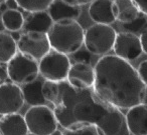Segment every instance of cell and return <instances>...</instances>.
<instances>
[{
    "label": "cell",
    "mask_w": 147,
    "mask_h": 135,
    "mask_svg": "<svg viewBox=\"0 0 147 135\" xmlns=\"http://www.w3.org/2000/svg\"><path fill=\"white\" fill-rule=\"evenodd\" d=\"M94 68L93 91L101 100L119 109L142 103L146 85L129 61L117 55H104Z\"/></svg>",
    "instance_id": "1"
},
{
    "label": "cell",
    "mask_w": 147,
    "mask_h": 135,
    "mask_svg": "<svg viewBox=\"0 0 147 135\" xmlns=\"http://www.w3.org/2000/svg\"><path fill=\"white\" fill-rule=\"evenodd\" d=\"M55 116L65 128L90 124L96 126L103 135H130L126 116L119 108L101 100L94 91L73 105L61 102L55 108Z\"/></svg>",
    "instance_id": "2"
},
{
    "label": "cell",
    "mask_w": 147,
    "mask_h": 135,
    "mask_svg": "<svg viewBox=\"0 0 147 135\" xmlns=\"http://www.w3.org/2000/svg\"><path fill=\"white\" fill-rule=\"evenodd\" d=\"M51 47L63 54H74L82 48L85 39V31L75 19L53 22L47 32Z\"/></svg>",
    "instance_id": "3"
},
{
    "label": "cell",
    "mask_w": 147,
    "mask_h": 135,
    "mask_svg": "<svg viewBox=\"0 0 147 135\" xmlns=\"http://www.w3.org/2000/svg\"><path fill=\"white\" fill-rule=\"evenodd\" d=\"M117 32L110 25L97 24L85 31L84 44L88 52L94 55H106L114 47Z\"/></svg>",
    "instance_id": "4"
},
{
    "label": "cell",
    "mask_w": 147,
    "mask_h": 135,
    "mask_svg": "<svg viewBox=\"0 0 147 135\" xmlns=\"http://www.w3.org/2000/svg\"><path fill=\"white\" fill-rule=\"evenodd\" d=\"M28 131L33 135H51L57 129L55 113L47 105L31 106L24 115Z\"/></svg>",
    "instance_id": "5"
},
{
    "label": "cell",
    "mask_w": 147,
    "mask_h": 135,
    "mask_svg": "<svg viewBox=\"0 0 147 135\" xmlns=\"http://www.w3.org/2000/svg\"><path fill=\"white\" fill-rule=\"evenodd\" d=\"M8 78L15 84H27L36 80L39 74V66L35 59L21 52L7 63Z\"/></svg>",
    "instance_id": "6"
},
{
    "label": "cell",
    "mask_w": 147,
    "mask_h": 135,
    "mask_svg": "<svg viewBox=\"0 0 147 135\" xmlns=\"http://www.w3.org/2000/svg\"><path fill=\"white\" fill-rule=\"evenodd\" d=\"M38 66L39 74L45 80L59 83L67 80L71 65L67 54L51 50L39 60Z\"/></svg>",
    "instance_id": "7"
},
{
    "label": "cell",
    "mask_w": 147,
    "mask_h": 135,
    "mask_svg": "<svg viewBox=\"0 0 147 135\" xmlns=\"http://www.w3.org/2000/svg\"><path fill=\"white\" fill-rule=\"evenodd\" d=\"M18 51L39 61L51 51V43L47 33L25 32L17 40Z\"/></svg>",
    "instance_id": "8"
},
{
    "label": "cell",
    "mask_w": 147,
    "mask_h": 135,
    "mask_svg": "<svg viewBox=\"0 0 147 135\" xmlns=\"http://www.w3.org/2000/svg\"><path fill=\"white\" fill-rule=\"evenodd\" d=\"M22 89L15 83L0 84V115L17 113L24 105Z\"/></svg>",
    "instance_id": "9"
},
{
    "label": "cell",
    "mask_w": 147,
    "mask_h": 135,
    "mask_svg": "<svg viewBox=\"0 0 147 135\" xmlns=\"http://www.w3.org/2000/svg\"><path fill=\"white\" fill-rule=\"evenodd\" d=\"M113 50L115 55L127 61L136 60L143 53L140 37L129 32L117 33Z\"/></svg>",
    "instance_id": "10"
},
{
    "label": "cell",
    "mask_w": 147,
    "mask_h": 135,
    "mask_svg": "<svg viewBox=\"0 0 147 135\" xmlns=\"http://www.w3.org/2000/svg\"><path fill=\"white\" fill-rule=\"evenodd\" d=\"M67 80L77 90L93 88L95 83V68L89 62L78 61L71 66Z\"/></svg>",
    "instance_id": "11"
},
{
    "label": "cell",
    "mask_w": 147,
    "mask_h": 135,
    "mask_svg": "<svg viewBox=\"0 0 147 135\" xmlns=\"http://www.w3.org/2000/svg\"><path fill=\"white\" fill-rule=\"evenodd\" d=\"M127 127L132 135H147V105L140 103L126 113Z\"/></svg>",
    "instance_id": "12"
},
{
    "label": "cell",
    "mask_w": 147,
    "mask_h": 135,
    "mask_svg": "<svg viewBox=\"0 0 147 135\" xmlns=\"http://www.w3.org/2000/svg\"><path fill=\"white\" fill-rule=\"evenodd\" d=\"M113 7L114 0H94L88 9L89 16L97 24L110 25L117 20Z\"/></svg>",
    "instance_id": "13"
},
{
    "label": "cell",
    "mask_w": 147,
    "mask_h": 135,
    "mask_svg": "<svg viewBox=\"0 0 147 135\" xmlns=\"http://www.w3.org/2000/svg\"><path fill=\"white\" fill-rule=\"evenodd\" d=\"M28 132L25 118L18 113L3 115L0 118V133L2 135H27Z\"/></svg>",
    "instance_id": "14"
},
{
    "label": "cell",
    "mask_w": 147,
    "mask_h": 135,
    "mask_svg": "<svg viewBox=\"0 0 147 135\" xmlns=\"http://www.w3.org/2000/svg\"><path fill=\"white\" fill-rule=\"evenodd\" d=\"M53 24V20L47 11L31 12L24 19L23 29L25 32H40L47 33Z\"/></svg>",
    "instance_id": "15"
},
{
    "label": "cell",
    "mask_w": 147,
    "mask_h": 135,
    "mask_svg": "<svg viewBox=\"0 0 147 135\" xmlns=\"http://www.w3.org/2000/svg\"><path fill=\"white\" fill-rule=\"evenodd\" d=\"M53 22L65 20V19H75L76 20L82 13L81 7L73 6L61 0H55L47 9Z\"/></svg>",
    "instance_id": "16"
},
{
    "label": "cell",
    "mask_w": 147,
    "mask_h": 135,
    "mask_svg": "<svg viewBox=\"0 0 147 135\" xmlns=\"http://www.w3.org/2000/svg\"><path fill=\"white\" fill-rule=\"evenodd\" d=\"M113 10L116 19L121 23L131 22L140 14L138 7L132 0H114Z\"/></svg>",
    "instance_id": "17"
},
{
    "label": "cell",
    "mask_w": 147,
    "mask_h": 135,
    "mask_svg": "<svg viewBox=\"0 0 147 135\" xmlns=\"http://www.w3.org/2000/svg\"><path fill=\"white\" fill-rule=\"evenodd\" d=\"M42 84V81L37 78L36 80L32 81V82L23 85V88L21 89H22L25 102H27L31 106L45 105L47 100L43 97L42 91H41Z\"/></svg>",
    "instance_id": "18"
},
{
    "label": "cell",
    "mask_w": 147,
    "mask_h": 135,
    "mask_svg": "<svg viewBox=\"0 0 147 135\" xmlns=\"http://www.w3.org/2000/svg\"><path fill=\"white\" fill-rule=\"evenodd\" d=\"M17 41L12 35L0 32V63H8L16 55Z\"/></svg>",
    "instance_id": "19"
},
{
    "label": "cell",
    "mask_w": 147,
    "mask_h": 135,
    "mask_svg": "<svg viewBox=\"0 0 147 135\" xmlns=\"http://www.w3.org/2000/svg\"><path fill=\"white\" fill-rule=\"evenodd\" d=\"M4 28L11 32H17L24 25V17L17 9H6L1 16Z\"/></svg>",
    "instance_id": "20"
},
{
    "label": "cell",
    "mask_w": 147,
    "mask_h": 135,
    "mask_svg": "<svg viewBox=\"0 0 147 135\" xmlns=\"http://www.w3.org/2000/svg\"><path fill=\"white\" fill-rule=\"evenodd\" d=\"M55 0H16L19 7L27 12L45 11Z\"/></svg>",
    "instance_id": "21"
},
{
    "label": "cell",
    "mask_w": 147,
    "mask_h": 135,
    "mask_svg": "<svg viewBox=\"0 0 147 135\" xmlns=\"http://www.w3.org/2000/svg\"><path fill=\"white\" fill-rule=\"evenodd\" d=\"M122 27L125 32L138 34L143 33L147 29V15L140 12V14L136 17L133 21L128 23H122Z\"/></svg>",
    "instance_id": "22"
},
{
    "label": "cell",
    "mask_w": 147,
    "mask_h": 135,
    "mask_svg": "<svg viewBox=\"0 0 147 135\" xmlns=\"http://www.w3.org/2000/svg\"><path fill=\"white\" fill-rule=\"evenodd\" d=\"M63 135H103V134L94 125L76 124L65 128Z\"/></svg>",
    "instance_id": "23"
},
{
    "label": "cell",
    "mask_w": 147,
    "mask_h": 135,
    "mask_svg": "<svg viewBox=\"0 0 147 135\" xmlns=\"http://www.w3.org/2000/svg\"><path fill=\"white\" fill-rule=\"evenodd\" d=\"M41 91H42V95L47 100V102L57 103V101L59 100V85L57 82L49 80L43 81Z\"/></svg>",
    "instance_id": "24"
},
{
    "label": "cell",
    "mask_w": 147,
    "mask_h": 135,
    "mask_svg": "<svg viewBox=\"0 0 147 135\" xmlns=\"http://www.w3.org/2000/svg\"><path fill=\"white\" fill-rule=\"evenodd\" d=\"M137 72H138L139 76H140L141 80L143 81V83L147 86V59L146 60H143L139 64L138 68H137Z\"/></svg>",
    "instance_id": "25"
},
{
    "label": "cell",
    "mask_w": 147,
    "mask_h": 135,
    "mask_svg": "<svg viewBox=\"0 0 147 135\" xmlns=\"http://www.w3.org/2000/svg\"><path fill=\"white\" fill-rule=\"evenodd\" d=\"M63 2L67 3L69 5H73V6H83V5H86L88 3H91L94 0H61Z\"/></svg>",
    "instance_id": "26"
},
{
    "label": "cell",
    "mask_w": 147,
    "mask_h": 135,
    "mask_svg": "<svg viewBox=\"0 0 147 135\" xmlns=\"http://www.w3.org/2000/svg\"><path fill=\"white\" fill-rule=\"evenodd\" d=\"M132 1L138 7L141 13L147 15V0H132Z\"/></svg>",
    "instance_id": "27"
},
{
    "label": "cell",
    "mask_w": 147,
    "mask_h": 135,
    "mask_svg": "<svg viewBox=\"0 0 147 135\" xmlns=\"http://www.w3.org/2000/svg\"><path fill=\"white\" fill-rule=\"evenodd\" d=\"M140 41H141V44H142L143 52H144L145 54H147V29L143 33H141Z\"/></svg>",
    "instance_id": "28"
},
{
    "label": "cell",
    "mask_w": 147,
    "mask_h": 135,
    "mask_svg": "<svg viewBox=\"0 0 147 135\" xmlns=\"http://www.w3.org/2000/svg\"><path fill=\"white\" fill-rule=\"evenodd\" d=\"M6 6L7 9H17L19 7V5L16 2V0H7Z\"/></svg>",
    "instance_id": "29"
},
{
    "label": "cell",
    "mask_w": 147,
    "mask_h": 135,
    "mask_svg": "<svg viewBox=\"0 0 147 135\" xmlns=\"http://www.w3.org/2000/svg\"><path fill=\"white\" fill-rule=\"evenodd\" d=\"M8 77V74H7V69L4 68H0V79H5Z\"/></svg>",
    "instance_id": "30"
},
{
    "label": "cell",
    "mask_w": 147,
    "mask_h": 135,
    "mask_svg": "<svg viewBox=\"0 0 147 135\" xmlns=\"http://www.w3.org/2000/svg\"><path fill=\"white\" fill-rule=\"evenodd\" d=\"M142 103H144L145 105H147V86H146V88H145V92H144V96H143Z\"/></svg>",
    "instance_id": "31"
},
{
    "label": "cell",
    "mask_w": 147,
    "mask_h": 135,
    "mask_svg": "<svg viewBox=\"0 0 147 135\" xmlns=\"http://www.w3.org/2000/svg\"><path fill=\"white\" fill-rule=\"evenodd\" d=\"M51 135H63V132H61V130H57H57L53 131Z\"/></svg>",
    "instance_id": "32"
},
{
    "label": "cell",
    "mask_w": 147,
    "mask_h": 135,
    "mask_svg": "<svg viewBox=\"0 0 147 135\" xmlns=\"http://www.w3.org/2000/svg\"><path fill=\"white\" fill-rule=\"evenodd\" d=\"M7 0H0V4H2V3H4V2H6Z\"/></svg>",
    "instance_id": "33"
},
{
    "label": "cell",
    "mask_w": 147,
    "mask_h": 135,
    "mask_svg": "<svg viewBox=\"0 0 147 135\" xmlns=\"http://www.w3.org/2000/svg\"><path fill=\"white\" fill-rule=\"evenodd\" d=\"M0 135H2V134H1V133H0Z\"/></svg>",
    "instance_id": "34"
}]
</instances>
